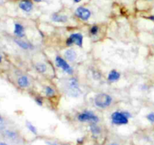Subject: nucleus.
<instances>
[{
    "mask_svg": "<svg viewBox=\"0 0 154 145\" xmlns=\"http://www.w3.org/2000/svg\"><path fill=\"white\" fill-rule=\"evenodd\" d=\"M65 92L71 98H78L81 95V89L76 77L68 78L63 84Z\"/></svg>",
    "mask_w": 154,
    "mask_h": 145,
    "instance_id": "1",
    "label": "nucleus"
},
{
    "mask_svg": "<svg viewBox=\"0 0 154 145\" xmlns=\"http://www.w3.org/2000/svg\"><path fill=\"white\" fill-rule=\"evenodd\" d=\"M113 103V98L106 93H99L94 97V104L101 109L109 107Z\"/></svg>",
    "mask_w": 154,
    "mask_h": 145,
    "instance_id": "2",
    "label": "nucleus"
},
{
    "mask_svg": "<svg viewBox=\"0 0 154 145\" xmlns=\"http://www.w3.org/2000/svg\"><path fill=\"white\" fill-rule=\"evenodd\" d=\"M131 114L128 111H115L111 114V121L115 125H126L129 122Z\"/></svg>",
    "mask_w": 154,
    "mask_h": 145,
    "instance_id": "3",
    "label": "nucleus"
},
{
    "mask_svg": "<svg viewBox=\"0 0 154 145\" xmlns=\"http://www.w3.org/2000/svg\"><path fill=\"white\" fill-rule=\"evenodd\" d=\"M78 119L81 122H88L90 123H98L99 121V118L97 115L95 114L93 112L88 110L80 113L78 116Z\"/></svg>",
    "mask_w": 154,
    "mask_h": 145,
    "instance_id": "4",
    "label": "nucleus"
},
{
    "mask_svg": "<svg viewBox=\"0 0 154 145\" xmlns=\"http://www.w3.org/2000/svg\"><path fill=\"white\" fill-rule=\"evenodd\" d=\"M55 63L56 65H57L59 68L63 69V71L64 72L69 74V75H72V74H73V68L69 64L67 60H66L62 57H60V56H57L55 59Z\"/></svg>",
    "mask_w": 154,
    "mask_h": 145,
    "instance_id": "5",
    "label": "nucleus"
},
{
    "mask_svg": "<svg viewBox=\"0 0 154 145\" xmlns=\"http://www.w3.org/2000/svg\"><path fill=\"white\" fill-rule=\"evenodd\" d=\"M83 41H84V36L81 33H72L67 39H66V44L67 46H72L74 44L78 45V47L83 46Z\"/></svg>",
    "mask_w": 154,
    "mask_h": 145,
    "instance_id": "6",
    "label": "nucleus"
},
{
    "mask_svg": "<svg viewBox=\"0 0 154 145\" xmlns=\"http://www.w3.org/2000/svg\"><path fill=\"white\" fill-rule=\"evenodd\" d=\"M75 14L82 21H88L91 17V11L87 8L80 6L75 10Z\"/></svg>",
    "mask_w": 154,
    "mask_h": 145,
    "instance_id": "7",
    "label": "nucleus"
},
{
    "mask_svg": "<svg viewBox=\"0 0 154 145\" xmlns=\"http://www.w3.org/2000/svg\"><path fill=\"white\" fill-rule=\"evenodd\" d=\"M64 57L67 61L74 62L78 57V54L74 48H69L64 52Z\"/></svg>",
    "mask_w": 154,
    "mask_h": 145,
    "instance_id": "8",
    "label": "nucleus"
},
{
    "mask_svg": "<svg viewBox=\"0 0 154 145\" xmlns=\"http://www.w3.org/2000/svg\"><path fill=\"white\" fill-rule=\"evenodd\" d=\"M30 84V79L27 76L23 75L17 79V85L21 89H26L29 87Z\"/></svg>",
    "mask_w": 154,
    "mask_h": 145,
    "instance_id": "9",
    "label": "nucleus"
},
{
    "mask_svg": "<svg viewBox=\"0 0 154 145\" xmlns=\"http://www.w3.org/2000/svg\"><path fill=\"white\" fill-rule=\"evenodd\" d=\"M20 8L26 12H30L33 9V3L30 0H23L19 4Z\"/></svg>",
    "mask_w": 154,
    "mask_h": 145,
    "instance_id": "10",
    "label": "nucleus"
},
{
    "mask_svg": "<svg viewBox=\"0 0 154 145\" xmlns=\"http://www.w3.org/2000/svg\"><path fill=\"white\" fill-rule=\"evenodd\" d=\"M14 42L18 45V46L20 47V48L23 50H32L34 48V46H33L32 44L30 43V42L22 40V39H15Z\"/></svg>",
    "mask_w": 154,
    "mask_h": 145,
    "instance_id": "11",
    "label": "nucleus"
},
{
    "mask_svg": "<svg viewBox=\"0 0 154 145\" xmlns=\"http://www.w3.org/2000/svg\"><path fill=\"white\" fill-rule=\"evenodd\" d=\"M120 76H121V75H120V72H118L116 69H112L108 73V80L110 82H117L120 79Z\"/></svg>",
    "mask_w": 154,
    "mask_h": 145,
    "instance_id": "12",
    "label": "nucleus"
},
{
    "mask_svg": "<svg viewBox=\"0 0 154 145\" xmlns=\"http://www.w3.org/2000/svg\"><path fill=\"white\" fill-rule=\"evenodd\" d=\"M51 20L56 23H66L69 21V18L66 15L54 13L51 15Z\"/></svg>",
    "mask_w": 154,
    "mask_h": 145,
    "instance_id": "13",
    "label": "nucleus"
},
{
    "mask_svg": "<svg viewBox=\"0 0 154 145\" xmlns=\"http://www.w3.org/2000/svg\"><path fill=\"white\" fill-rule=\"evenodd\" d=\"M14 34L16 35L17 37L22 38L24 36V27L22 24H14Z\"/></svg>",
    "mask_w": 154,
    "mask_h": 145,
    "instance_id": "14",
    "label": "nucleus"
},
{
    "mask_svg": "<svg viewBox=\"0 0 154 145\" xmlns=\"http://www.w3.org/2000/svg\"><path fill=\"white\" fill-rule=\"evenodd\" d=\"M90 128L93 135L96 136V137L102 134V128L98 125L97 123H90Z\"/></svg>",
    "mask_w": 154,
    "mask_h": 145,
    "instance_id": "15",
    "label": "nucleus"
},
{
    "mask_svg": "<svg viewBox=\"0 0 154 145\" xmlns=\"http://www.w3.org/2000/svg\"><path fill=\"white\" fill-rule=\"evenodd\" d=\"M35 69L39 73H45V72H46L47 69H48V66L43 62H38L35 64Z\"/></svg>",
    "mask_w": 154,
    "mask_h": 145,
    "instance_id": "16",
    "label": "nucleus"
},
{
    "mask_svg": "<svg viewBox=\"0 0 154 145\" xmlns=\"http://www.w3.org/2000/svg\"><path fill=\"white\" fill-rule=\"evenodd\" d=\"M45 93L47 97H48V98H52V97H54V95H55L56 92H55V90H54L51 86L48 85L45 87Z\"/></svg>",
    "mask_w": 154,
    "mask_h": 145,
    "instance_id": "17",
    "label": "nucleus"
},
{
    "mask_svg": "<svg viewBox=\"0 0 154 145\" xmlns=\"http://www.w3.org/2000/svg\"><path fill=\"white\" fill-rule=\"evenodd\" d=\"M5 134L8 138L11 139V140H17L18 139V134L16 131H11V130H8L5 131Z\"/></svg>",
    "mask_w": 154,
    "mask_h": 145,
    "instance_id": "18",
    "label": "nucleus"
},
{
    "mask_svg": "<svg viewBox=\"0 0 154 145\" xmlns=\"http://www.w3.org/2000/svg\"><path fill=\"white\" fill-rule=\"evenodd\" d=\"M99 32V28L97 25H93L90 30V33L92 36H96Z\"/></svg>",
    "mask_w": 154,
    "mask_h": 145,
    "instance_id": "19",
    "label": "nucleus"
},
{
    "mask_svg": "<svg viewBox=\"0 0 154 145\" xmlns=\"http://www.w3.org/2000/svg\"><path fill=\"white\" fill-rule=\"evenodd\" d=\"M26 126H27V128H28V129L30 131H32L33 134H37V129H36L34 125L31 123V122H26Z\"/></svg>",
    "mask_w": 154,
    "mask_h": 145,
    "instance_id": "20",
    "label": "nucleus"
},
{
    "mask_svg": "<svg viewBox=\"0 0 154 145\" xmlns=\"http://www.w3.org/2000/svg\"><path fill=\"white\" fill-rule=\"evenodd\" d=\"M147 120L149 121L151 123H154V112H151V113H148V114L146 116Z\"/></svg>",
    "mask_w": 154,
    "mask_h": 145,
    "instance_id": "21",
    "label": "nucleus"
},
{
    "mask_svg": "<svg viewBox=\"0 0 154 145\" xmlns=\"http://www.w3.org/2000/svg\"><path fill=\"white\" fill-rule=\"evenodd\" d=\"M35 103L38 104V105H39V106L43 105L44 101H43V99H42V97H40V96L35 97Z\"/></svg>",
    "mask_w": 154,
    "mask_h": 145,
    "instance_id": "22",
    "label": "nucleus"
},
{
    "mask_svg": "<svg viewBox=\"0 0 154 145\" xmlns=\"http://www.w3.org/2000/svg\"><path fill=\"white\" fill-rule=\"evenodd\" d=\"M5 128V122L2 116L0 115V131L1 130H4Z\"/></svg>",
    "mask_w": 154,
    "mask_h": 145,
    "instance_id": "23",
    "label": "nucleus"
},
{
    "mask_svg": "<svg viewBox=\"0 0 154 145\" xmlns=\"http://www.w3.org/2000/svg\"><path fill=\"white\" fill-rule=\"evenodd\" d=\"M105 145H122V143H120L119 140H111L110 142H108V143Z\"/></svg>",
    "mask_w": 154,
    "mask_h": 145,
    "instance_id": "24",
    "label": "nucleus"
},
{
    "mask_svg": "<svg viewBox=\"0 0 154 145\" xmlns=\"http://www.w3.org/2000/svg\"><path fill=\"white\" fill-rule=\"evenodd\" d=\"M93 77H94V79H99L101 77L100 73H99V72H93Z\"/></svg>",
    "mask_w": 154,
    "mask_h": 145,
    "instance_id": "25",
    "label": "nucleus"
},
{
    "mask_svg": "<svg viewBox=\"0 0 154 145\" xmlns=\"http://www.w3.org/2000/svg\"><path fill=\"white\" fill-rule=\"evenodd\" d=\"M140 89H141V91H147V89H148V87H147V85H141Z\"/></svg>",
    "mask_w": 154,
    "mask_h": 145,
    "instance_id": "26",
    "label": "nucleus"
},
{
    "mask_svg": "<svg viewBox=\"0 0 154 145\" xmlns=\"http://www.w3.org/2000/svg\"><path fill=\"white\" fill-rule=\"evenodd\" d=\"M147 19L150 20V21H154V15H153V16L147 17Z\"/></svg>",
    "mask_w": 154,
    "mask_h": 145,
    "instance_id": "27",
    "label": "nucleus"
},
{
    "mask_svg": "<svg viewBox=\"0 0 154 145\" xmlns=\"http://www.w3.org/2000/svg\"><path fill=\"white\" fill-rule=\"evenodd\" d=\"M73 1L75 3H79V2H81L82 0H73Z\"/></svg>",
    "mask_w": 154,
    "mask_h": 145,
    "instance_id": "28",
    "label": "nucleus"
},
{
    "mask_svg": "<svg viewBox=\"0 0 154 145\" xmlns=\"http://www.w3.org/2000/svg\"><path fill=\"white\" fill-rule=\"evenodd\" d=\"M34 2H42L45 1V0H33Z\"/></svg>",
    "mask_w": 154,
    "mask_h": 145,
    "instance_id": "29",
    "label": "nucleus"
},
{
    "mask_svg": "<svg viewBox=\"0 0 154 145\" xmlns=\"http://www.w3.org/2000/svg\"><path fill=\"white\" fill-rule=\"evenodd\" d=\"M0 145H8V144L6 143H5V142H0Z\"/></svg>",
    "mask_w": 154,
    "mask_h": 145,
    "instance_id": "30",
    "label": "nucleus"
},
{
    "mask_svg": "<svg viewBox=\"0 0 154 145\" xmlns=\"http://www.w3.org/2000/svg\"><path fill=\"white\" fill-rule=\"evenodd\" d=\"M1 60H2V57H1V55H0V62H1Z\"/></svg>",
    "mask_w": 154,
    "mask_h": 145,
    "instance_id": "31",
    "label": "nucleus"
},
{
    "mask_svg": "<svg viewBox=\"0 0 154 145\" xmlns=\"http://www.w3.org/2000/svg\"><path fill=\"white\" fill-rule=\"evenodd\" d=\"M153 140H154V134H153Z\"/></svg>",
    "mask_w": 154,
    "mask_h": 145,
    "instance_id": "32",
    "label": "nucleus"
},
{
    "mask_svg": "<svg viewBox=\"0 0 154 145\" xmlns=\"http://www.w3.org/2000/svg\"><path fill=\"white\" fill-rule=\"evenodd\" d=\"M54 145H57V144H54Z\"/></svg>",
    "mask_w": 154,
    "mask_h": 145,
    "instance_id": "33",
    "label": "nucleus"
}]
</instances>
